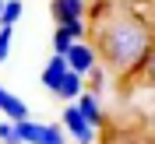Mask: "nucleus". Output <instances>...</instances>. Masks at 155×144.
I'll use <instances>...</instances> for the list:
<instances>
[{"label":"nucleus","instance_id":"1","mask_svg":"<svg viewBox=\"0 0 155 144\" xmlns=\"http://www.w3.org/2000/svg\"><path fill=\"white\" fill-rule=\"evenodd\" d=\"M99 53L116 74H134L137 67L152 63V32L148 21L134 14H116L99 25Z\"/></svg>","mask_w":155,"mask_h":144},{"label":"nucleus","instance_id":"13","mask_svg":"<svg viewBox=\"0 0 155 144\" xmlns=\"http://www.w3.org/2000/svg\"><path fill=\"white\" fill-rule=\"evenodd\" d=\"M0 144H21L18 134H14V123H11V120H4V123H0Z\"/></svg>","mask_w":155,"mask_h":144},{"label":"nucleus","instance_id":"5","mask_svg":"<svg viewBox=\"0 0 155 144\" xmlns=\"http://www.w3.org/2000/svg\"><path fill=\"white\" fill-rule=\"evenodd\" d=\"M60 126H64V134L67 137H74L78 144H95L99 137H95V130L99 126H92L85 120V116L78 113V106L74 102H67V109H64V113H60Z\"/></svg>","mask_w":155,"mask_h":144},{"label":"nucleus","instance_id":"2","mask_svg":"<svg viewBox=\"0 0 155 144\" xmlns=\"http://www.w3.org/2000/svg\"><path fill=\"white\" fill-rule=\"evenodd\" d=\"M49 14L60 28H67L74 39H85V14L88 0H49Z\"/></svg>","mask_w":155,"mask_h":144},{"label":"nucleus","instance_id":"10","mask_svg":"<svg viewBox=\"0 0 155 144\" xmlns=\"http://www.w3.org/2000/svg\"><path fill=\"white\" fill-rule=\"evenodd\" d=\"M21 14H25V4H21V0H4V7H0V25L14 28L21 21Z\"/></svg>","mask_w":155,"mask_h":144},{"label":"nucleus","instance_id":"11","mask_svg":"<svg viewBox=\"0 0 155 144\" xmlns=\"http://www.w3.org/2000/svg\"><path fill=\"white\" fill-rule=\"evenodd\" d=\"M71 42H74V35H71L67 28H60V25H57V32H53V53H60V56H64Z\"/></svg>","mask_w":155,"mask_h":144},{"label":"nucleus","instance_id":"4","mask_svg":"<svg viewBox=\"0 0 155 144\" xmlns=\"http://www.w3.org/2000/svg\"><path fill=\"white\" fill-rule=\"evenodd\" d=\"M64 60H67V67L74 70V74L88 77L99 67V49L92 46V42H85V39H74V42L67 46V53H64Z\"/></svg>","mask_w":155,"mask_h":144},{"label":"nucleus","instance_id":"14","mask_svg":"<svg viewBox=\"0 0 155 144\" xmlns=\"http://www.w3.org/2000/svg\"><path fill=\"white\" fill-rule=\"evenodd\" d=\"M0 7H4V0H0Z\"/></svg>","mask_w":155,"mask_h":144},{"label":"nucleus","instance_id":"9","mask_svg":"<svg viewBox=\"0 0 155 144\" xmlns=\"http://www.w3.org/2000/svg\"><path fill=\"white\" fill-rule=\"evenodd\" d=\"M64 70H67V60L60 56V53H53V56L46 60V67H42V74H39L42 88H46V91H53V88H57V81L64 77Z\"/></svg>","mask_w":155,"mask_h":144},{"label":"nucleus","instance_id":"7","mask_svg":"<svg viewBox=\"0 0 155 144\" xmlns=\"http://www.w3.org/2000/svg\"><path fill=\"white\" fill-rule=\"evenodd\" d=\"M0 113H4V120H11V123H18V120H28V102L25 98H18V95H11L7 88L0 85Z\"/></svg>","mask_w":155,"mask_h":144},{"label":"nucleus","instance_id":"12","mask_svg":"<svg viewBox=\"0 0 155 144\" xmlns=\"http://www.w3.org/2000/svg\"><path fill=\"white\" fill-rule=\"evenodd\" d=\"M11 46H14V28H7V25H0V63L11 56Z\"/></svg>","mask_w":155,"mask_h":144},{"label":"nucleus","instance_id":"6","mask_svg":"<svg viewBox=\"0 0 155 144\" xmlns=\"http://www.w3.org/2000/svg\"><path fill=\"white\" fill-rule=\"evenodd\" d=\"M74 106H78V113L85 116L92 126H102V123H106V113H102V102H99L95 91H81V95L74 98Z\"/></svg>","mask_w":155,"mask_h":144},{"label":"nucleus","instance_id":"8","mask_svg":"<svg viewBox=\"0 0 155 144\" xmlns=\"http://www.w3.org/2000/svg\"><path fill=\"white\" fill-rule=\"evenodd\" d=\"M81 91H85V77H81V74H74L71 67L64 70V77H60V81H57V88H53V95H57L60 102H74Z\"/></svg>","mask_w":155,"mask_h":144},{"label":"nucleus","instance_id":"3","mask_svg":"<svg viewBox=\"0 0 155 144\" xmlns=\"http://www.w3.org/2000/svg\"><path fill=\"white\" fill-rule=\"evenodd\" d=\"M14 134L21 144H67V134L60 123H35L32 116L14 123Z\"/></svg>","mask_w":155,"mask_h":144}]
</instances>
